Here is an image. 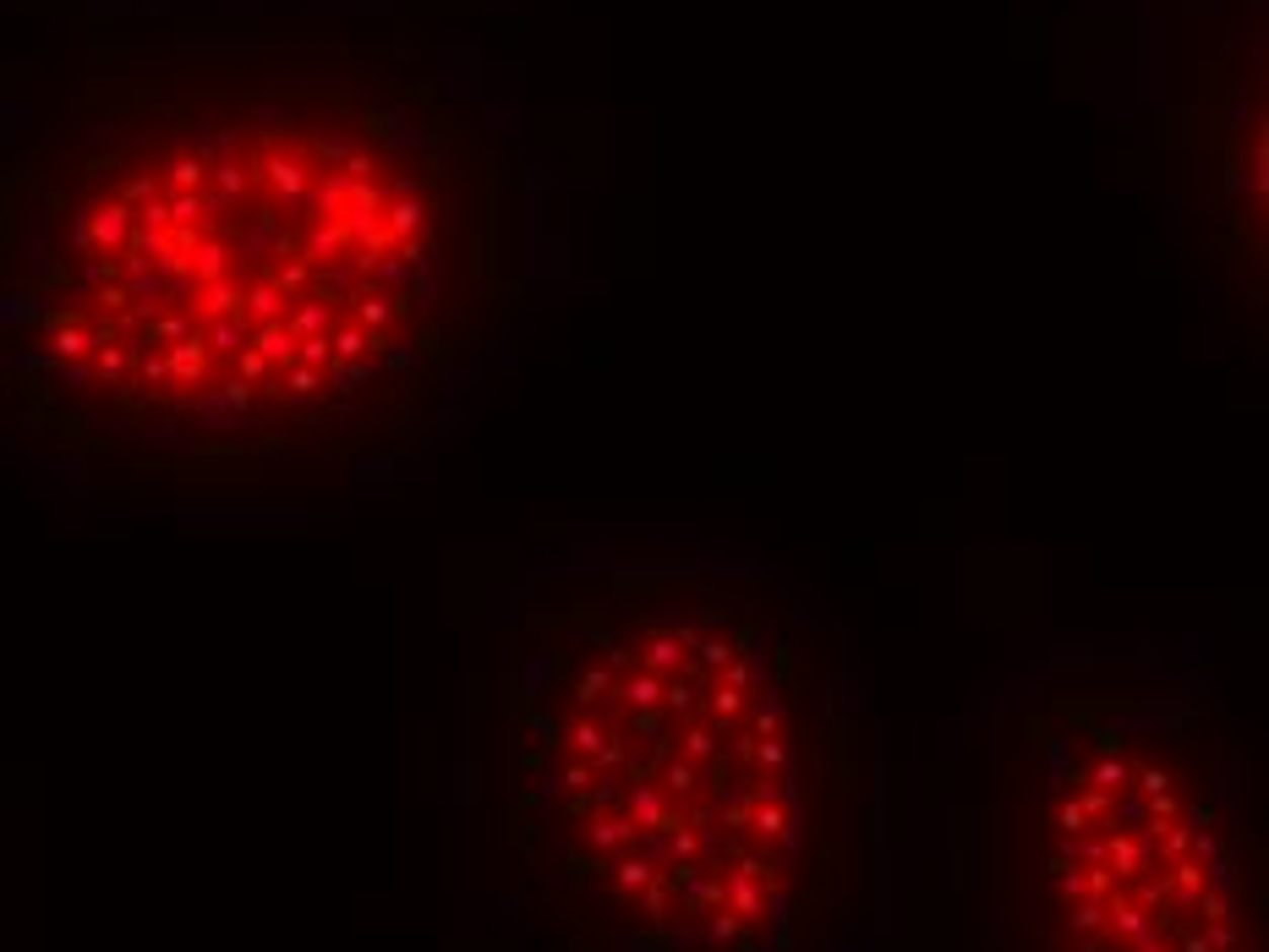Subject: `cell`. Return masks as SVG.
<instances>
[{"instance_id": "cell-2", "label": "cell", "mask_w": 1269, "mask_h": 952, "mask_svg": "<svg viewBox=\"0 0 1269 952\" xmlns=\"http://www.w3.org/2000/svg\"><path fill=\"white\" fill-rule=\"evenodd\" d=\"M504 756L509 865L570 952H805L843 897L848 733L745 608L570 613Z\"/></svg>"}, {"instance_id": "cell-3", "label": "cell", "mask_w": 1269, "mask_h": 952, "mask_svg": "<svg viewBox=\"0 0 1269 952\" xmlns=\"http://www.w3.org/2000/svg\"><path fill=\"white\" fill-rule=\"evenodd\" d=\"M1029 870L1034 952H1259L1237 821L1160 706L1073 712L1045 740Z\"/></svg>"}, {"instance_id": "cell-1", "label": "cell", "mask_w": 1269, "mask_h": 952, "mask_svg": "<svg viewBox=\"0 0 1269 952\" xmlns=\"http://www.w3.org/2000/svg\"><path fill=\"white\" fill-rule=\"evenodd\" d=\"M6 296L33 422L159 465L384 433L433 334L438 208L361 120L252 110L93 159Z\"/></svg>"}]
</instances>
